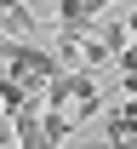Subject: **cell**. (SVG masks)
<instances>
[{"instance_id": "1", "label": "cell", "mask_w": 137, "mask_h": 149, "mask_svg": "<svg viewBox=\"0 0 137 149\" xmlns=\"http://www.w3.org/2000/svg\"><path fill=\"white\" fill-rule=\"evenodd\" d=\"M40 115H46V92H29L23 97V109H12V143H29V149H40L46 138H40Z\"/></svg>"}, {"instance_id": "2", "label": "cell", "mask_w": 137, "mask_h": 149, "mask_svg": "<svg viewBox=\"0 0 137 149\" xmlns=\"http://www.w3.org/2000/svg\"><path fill=\"white\" fill-rule=\"evenodd\" d=\"M131 138H137V97L126 92L114 109L103 115V143H131Z\"/></svg>"}, {"instance_id": "3", "label": "cell", "mask_w": 137, "mask_h": 149, "mask_svg": "<svg viewBox=\"0 0 137 149\" xmlns=\"http://www.w3.org/2000/svg\"><path fill=\"white\" fill-rule=\"evenodd\" d=\"M69 132H74V120H69V109H46V115H40V138H46V143H63Z\"/></svg>"}, {"instance_id": "4", "label": "cell", "mask_w": 137, "mask_h": 149, "mask_svg": "<svg viewBox=\"0 0 137 149\" xmlns=\"http://www.w3.org/2000/svg\"><path fill=\"white\" fill-rule=\"evenodd\" d=\"M97 40L109 46V52H120V46L131 40V29H126V17H103V23H97Z\"/></svg>"}, {"instance_id": "5", "label": "cell", "mask_w": 137, "mask_h": 149, "mask_svg": "<svg viewBox=\"0 0 137 149\" xmlns=\"http://www.w3.org/2000/svg\"><path fill=\"white\" fill-rule=\"evenodd\" d=\"M109 57H114V52H109L103 40H92V35H86V46H80V63H86V69H97V63H109Z\"/></svg>"}, {"instance_id": "6", "label": "cell", "mask_w": 137, "mask_h": 149, "mask_svg": "<svg viewBox=\"0 0 137 149\" xmlns=\"http://www.w3.org/2000/svg\"><path fill=\"white\" fill-rule=\"evenodd\" d=\"M126 29H131V40H137V6H131V17H126Z\"/></svg>"}]
</instances>
